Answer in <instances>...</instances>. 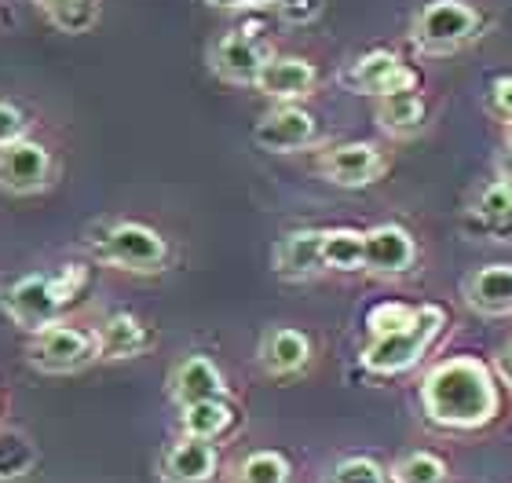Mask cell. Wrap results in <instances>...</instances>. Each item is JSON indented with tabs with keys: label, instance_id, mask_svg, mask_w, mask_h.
Masks as SVG:
<instances>
[{
	"label": "cell",
	"instance_id": "obj_1",
	"mask_svg": "<svg viewBox=\"0 0 512 483\" xmlns=\"http://www.w3.org/2000/svg\"><path fill=\"white\" fill-rule=\"evenodd\" d=\"M421 407L439 429H483L498 414V385L480 359L454 355L428 370L421 385Z\"/></svg>",
	"mask_w": 512,
	"mask_h": 483
},
{
	"label": "cell",
	"instance_id": "obj_2",
	"mask_svg": "<svg viewBox=\"0 0 512 483\" xmlns=\"http://www.w3.org/2000/svg\"><path fill=\"white\" fill-rule=\"evenodd\" d=\"M447 326V315L436 304H425L417 308V319L410 326L395 333H384V337H370L363 352V366L370 374L392 377V374H406L410 366H417L425 359V352L432 348V341L439 337V330Z\"/></svg>",
	"mask_w": 512,
	"mask_h": 483
},
{
	"label": "cell",
	"instance_id": "obj_3",
	"mask_svg": "<svg viewBox=\"0 0 512 483\" xmlns=\"http://www.w3.org/2000/svg\"><path fill=\"white\" fill-rule=\"evenodd\" d=\"M92 253L110 268L132 271V275H158L169 264V242L154 227L136 224V220L107 224L103 235L92 238Z\"/></svg>",
	"mask_w": 512,
	"mask_h": 483
},
{
	"label": "cell",
	"instance_id": "obj_4",
	"mask_svg": "<svg viewBox=\"0 0 512 483\" xmlns=\"http://www.w3.org/2000/svg\"><path fill=\"white\" fill-rule=\"evenodd\" d=\"M483 30L480 11L465 0H428L414 19V48L425 55H450L476 41Z\"/></svg>",
	"mask_w": 512,
	"mask_h": 483
},
{
	"label": "cell",
	"instance_id": "obj_5",
	"mask_svg": "<svg viewBox=\"0 0 512 483\" xmlns=\"http://www.w3.org/2000/svg\"><path fill=\"white\" fill-rule=\"evenodd\" d=\"M26 363L41 374H77L85 366L96 363V341L92 330L66 326L63 319L44 326L37 333H26Z\"/></svg>",
	"mask_w": 512,
	"mask_h": 483
},
{
	"label": "cell",
	"instance_id": "obj_6",
	"mask_svg": "<svg viewBox=\"0 0 512 483\" xmlns=\"http://www.w3.org/2000/svg\"><path fill=\"white\" fill-rule=\"evenodd\" d=\"M0 308L22 333L44 330V326L59 322V315H63V304L55 301L52 275H22V279H15L8 290H0Z\"/></svg>",
	"mask_w": 512,
	"mask_h": 483
},
{
	"label": "cell",
	"instance_id": "obj_7",
	"mask_svg": "<svg viewBox=\"0 0 512 483\" xmlns=\"http://www.w3.org/2000/svg\"><path fill=\"white\" fill-rule=\"evenodd\" d=\"M55 165L48 147L30 136L0 147V191L4 194H41L52 187Z\"/></svg>",
	"mask_w": 512,
	"mask_h": 483
},
{
	"label": "cell",
	"instance_id": "obj_8",
	"mask_svg": "<svg viewBox=\"0 0 512 483\" xmlns=\"http://www.w3.org/2000/svg\"><path fill=\"white\" fill-rule=\"evenodd\" d=\"M253 140L260 151L271 154L308 151V147L319 143V121L311 118L304 107H297V103H278L275 110H267L264 118L256 121Z\"/></svg>",
	"mask_w": 512,
	"mask_h": 483
},
{
	"label": "cell",
	"instance_id": "obj_9",
	"mask_svg": "<svg viewBox=\"0 0 512 483\" xmlns=\"http://www.w3.org/2000/svg\"><path fill=\"white\" fill-rule=\"evenodd\" d=\"M315 169L330 183H337V187L359 191V187H370V183L381 180L384 172H388V158L374 143H341V147L322 151Z\"/></svg>",
	"mask_w": 512,
	"mask_h": 483
},
{
	"label": "cell",
	"instance_id": "obj_10",
	"mask_svg": "<svg viewBox=\"0 0 512 483\" xmlns=\"http://www.w3.org/2000/svg\"><path fill=\"white\" fill-rule=\"evenodd\" d=\"M414 235L399 224H377L363 231V271L377 279H399L414 268Z\"/></svg>",
	"mask_w": 512,
	"mask_h": 483
},
{
	"label": "cell",
	"instance_id": "obj_11",
	"mask_svg": "<svg viewBox=\"0 0 512 483\" xmlns=\"http://www.w3.org/2000/svg\"><path fill=\"white\" fill-rule=\"evenodd\" d=\"M267 59H271V48H267L260 37L242 33V30L224 33V37L209 48V66H213V74L220 77V81H227V85H253Z\"/></svg>",
	"mask_w": 512,
	"mask_h": 483
},
{
	"label": "cell",
	"instance_id": "obj_12",
	"mask_svg": "<svg viewBox=\"0 0 512 483\" xmlns=\"http://www.w3.org/2000/svg\"><path fill=\"white\" fill-rule=\"evenodd\" d=\"M161 483H216L220 476V451L213 440L180 436L165 447L158 462Z\"/></svg>",
	"mask_w": 512,
	"mask_h": 483
},
{
	"label": "cell",
	"instance_id": "obj_13",
	"mask_svg": "<svg viewBox=\"0 0 512 483\" xmlns=\"http://www.w3.org/2000/svg\"><path fill=\"white\" fill-rule=\"evenodd\" d=\"M344 85L363 92V96H388V92H406L417 88V70L406 66L395 52H366L359 63L344 74Z\"/></svg>",
	"mask_w": 512,
	"mask_h": 483
},
{
	"label": "cell",
	"instance_id": "obj_14",
	"mask_svg": "<svg viewBox=\"0 0 512 483\" xmlns=\"http://www.w3.org/2000/svg\"><path fill=\"white\" fill-rule=\"evenodd\" d=\"M271 268L282 282H311L326 275L322 264V231L304 227V231H289L271 249Z\"/></svg>",
	"mask_w": 512,
	"mask_h": 483
},
{
	"label": "cell",
	"instance_id": "obj_15",
	"mask_svg": "<svg viewBox=\"0 0 512 483\" xmlns=\"http://www.w3.org/2000/svg\"><path fill=\"white\" fill-rule=\"evenodd\" d=\"M315 85H319V74L300 55H271L253 81L256 92H264L275 103H300L315 92Z\"/></svg>",
	"mask_w": 512,
	"mask_h": 483
},
{
	"label": "cell",
	"instance_id": "obj_16",
	"mask_svg": "<svg viewBox=\"0 0 512 483\" xmlns=\"http://www.w3.org/2000/svg\"><path fill=\"white\" fill-rule=\"evenodd\" d=\"M169 396L176 407H191L198 399L231 396V388H227L220 366H216L209 355H187V359H180V363L172 366Z\"/></svg>",
	"mask_w": 512,
	"mask_h": 483
},
{
	"label": "cell",
	"instance_id": "obj_17",
	"mask_svg": "<svg viewBox=\"0 0 512 483\" xmlns=\"http://www.w3.org/2000/svg\"><path fill=\"white\" fill-rule=\"evenodd\" d=\"M92 341H96V359H136L154 344V337L136 315L114 312L92 330Z\"/></svg>",
	"mask_w": 512,
	"mask_h": 483
},
{
	"label": "cell",
	"instance_id": "obj_18",
	"mask_svg": "<svg viewBox=\"0 0 512 483\" xmlns=\"http://www.w3.org/2000/svg\"><path fill=\"white\" fill-rule=\"evenodd\" d=\"M311 363V341L293 326H275L260 341V366L271 377H293Z\"/></svg>",
	"mask_w": 512,
	"mask_h": 483
},
{
	"label": "cell",
	"instance_id": "obj_19",
	"mask_svg": "<svg viewBox=\"0 0 512 483\" xmlns=\"http://www.w3.org/2000/svg\"><path fill=\"white\" fill-rule=\"evenodd\" d=\"M465 301L480 315H512V264H487L465 279Z\"/></svg>",
	"mask_w": 512,
	"mask_h": 483
},
{
	"label": "cell",
	"instance_id": "obj_20",
	"mask_svg": "<svg viewBox=\"0 0 512 483\" xmlns=\"http://www.w3.org/2000/svg\"><path fill=\"white\" fill-rule=\"evenodd\" d=\"M377 125H381L388 136H395V140L414 136V132L425 125V96H421L417 88L381 96L377 99Z\"/></svg>",
	"mask_w": 512,
	"mask_h": 483
},
{
	"label": "cell",
	"instance_id": "obj_21",
	"mask_svg": "<svg viewBox=\"0 0 512 483\" xmlns=\"http://www.w3.org/2000/svg\"><path fill=\"white\" fill-rule=\"evenodd\" d=\"M235 425V407L231 399H198L191 407H180V429L183 436H198V440H220L227 429Z\"/></svg>",
	"mask_w": 512,
	"mask_h": 483
},
{
	"label": "cell",
	"instance_id": "obj_22",
	"mask_svg": "<svg viewBox=\"0 0 512 483\" xmlns=\"http://www.w3.org/2000/svg\"><path fill=\"white\" fill-rule=\"evenodd\" d=\"M322 264L326 271H363V231L355 227H330L322 231Z\"/></svg>",
	"mask_w": 512,
	"mask_h": 483
},
{
	"label": "cell",
	"instance_id": "obj_23",
	"mask_svg": "<svg viewBox=\"0 0 512 483\" xmlns=\"http://www.w3.org/2000/svg\"><path fill=\"white\" fill-rule=\"evenodd\" d=\"M37 465V447L22 429L0 425V483H15L33 473Z\"/></svg>",
	"mask_w": 512,
	"mask_h": 483
},
{
	"label": "cell",
	"instance_id": "obj_24",
	"mask_svg": "<svg viewBox=\"0 0 512 483\" xmlns=\"http://www.w3.org/2000/svg\"><path fill=\"white\" fill-rule=\"evenodd\" d=\"M293 469L289 458L278 451H253L242 462H235V469L227 473V483H289Z\"/></svg>",
	"mask_w": 512,
	"mask_h": 483
},
{
	"label": "cell",
	"instance_id": "obj_25",
	"mask_svg": "<svg viewBox=\"0 0 512 483\" xmlns=\"http://www.w3.org/2000/svg\"><path fill=\"white\" fill-rule=\"evenodd\" d=\"M37 8L63 33H85L99 19V0H37Z\"/></svg>",
	"mask_w": 512,
	"mask_h": 483
},
{
	"label": "cell",
	"instance_id": "obj_26",
	"mask_svg": "<svg viewBox=\"0 0 512 483\" xmlns=\"http://www.w3.org/2000/svg\"><path fill=\"white\" fill-rule=\"evenodd\" d=\"M388 483H450V469L439 454L414 451L388 469Z\"/></svg>",
	"mask_w": 512,
	"mask_h": 483
},
{
	"label": "cell",
	"instance_id": "obj_27",
	"mask_svg": "<svg viewBox=\"0 0 512 483\" xmlns=\"http://www.w3.org/2000/svg\"><path fill=\"white\" fill-rule=\"evenodd\" d=\"M476 216L487 227H509L512 224V183L494 180L487 183L476 198Z\"/></svg>",
	"mask_w": 512,
	"mask_h": 483
},
{
	"label": "cell",
	"instance_id": "obj_28",
	"mask_svg": "<svg viewBox=\"0 0 512 483\" xmlns=\"http://www.w3.org/2000/svg\"><path fill=\"white\" fill-rule=\"evenodd\" d=\"M326 483H388V473L374 458H344L330 469Z\"/></svg>",
	"mask_w": 512,
	"mask_h": 483
},
{
	"label": "cell",
	"instance_id": "obj_29",
	"mask_svg": "<svg viewBox=\"0 0 512 483\" xmlns=\"http://www.w3.org/2000/svg\"><path fill=\"white\" fill-rule=\"evenodd\" d=\"M414 319H417V308H410V304H377L374 312L366 315V326H370V337H384V333L410 326Z\"/></svg>",
	"mask_w": 512,
	"mask_h": 483
},
{
	"label": "cell",
	"instance_id": "obj_30",
	"mask_svg": "<svg viewBox=\"0 0 512 483\" xmlns=\"http://www.w3.org/2000/svg\"><path fill=\"white\" fill-rule=\"evenodd\" d=\"M88 282V268H81V264H66L59 275H52V290H55V301L63 304H74L77 297H81V290H85Z\"/></svg>",
	"mask_w": 512,
	"mask_h": 483
},
{
	"label": "cell",
	"instance_id": "obj_31",
	"mask_svg": "<svg viewBox=\"0 0 512 483\" xmlns=\"http://www.w3.org/2000/svg\"><path fill=\"white\" fill-rule=\"evenodd\" d=\"M22 136H26V114L15 103L0 99V147L22 140Z\"/></svg>",
	"mask_w": 512,
	"mask_h": 483
},
{
	"label": "cell",
	"instance_id": "obj_32",
	"mask_svg": "<svg viewBox=\"0 0 512 483\" xmlns=\"http://www.w3.org/2000/svg\"><path fill=\"white\" fill-rule=\"evenodd\" d=\"M275 8L282 11V19H286V22H297V26H304V22L319 19L322 0H278Z\"/></svg>",
	"mask_w": 512,
	"mask_h": 483
},
{
	"label": "cell",
	"instance_id": "obj_33",
	"mask_svg": "<svg viewBox=\"0 0 512 483\" xmlns=\"http://www.w3.org/2000/svg\"><path fill=\"white\" fill-rule=\"evenodd\" d=\"M491 110L502 121L512 118V74L509 77H498V81L491 85Z\"/></svg>",
	"mask_w": 512,
	"mask_h": 483
},
{
	"label": "cell",
	"instance_id": "obj_34",
	"mask_svg": "<svg viewBox=\"0 0 512 483\" xmlns=\"http://www.w3.org/2000/svg\"><path fill=\"white\" fill-rule=\"evenodd\" d=\"M209 8H227V11H246V8H271L278 0H205Z\"/></svg>",
	"mask_w": 512,
	"mask_h": 483
},
{
	"label": "cell",
	"instance_id": "obj_35",
	"mask_svg": "<svg viewBox=\"0 0 512 483\" xmlns=\"http://www.w3.org/2000/svg\"><path fill=\"white\" fill-rule=\"evenodd\" d=\"M494 366H498V377H502L505 385L512 388V344H505L502 352H498V363H494Z\"/></svg>",
	"mask_w": 512,
	"mask_h": 483
},
{
	"label": "cell",
	"instance_id": "obj_36",
	"mask_svg": "<svg viewBox=\"0 0 512 483\" xmlns=\"http://www.w3.org/2000/svg\"><path fill=\"white\" fill-rule=\"evenodd\" d=\"M498 180L512 183V147H505V151L498 154Z\"/></svg>",
	"mask_w": 512,
	"mask_h": 483
},
{
	"label": "cell",
	"instance_id": "obj_37",
	"mask_svg": "<svg viewBox=\"0 0 512 483\" xmlns=\"http://www.w3.org/2000/svg\"><path fill=\"white\" fill-rule=\"evenodd\" d=\"M505 147H512V118L505 121Z\"/></svg>",
	"mask_w": 512,
	"mask_h": 483
}]
</instances>
